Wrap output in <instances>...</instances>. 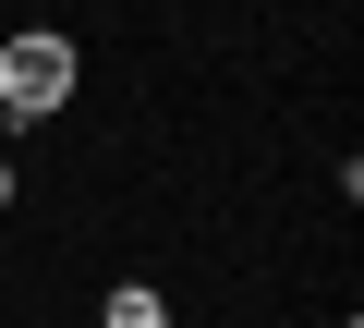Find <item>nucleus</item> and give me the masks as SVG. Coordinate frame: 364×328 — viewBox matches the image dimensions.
Returning a JSON list of instances; mask_svg holds the SVG:
<instances>
[{"mask_svg": "<svg viewBox=\"0 0 364 328\" xmlns=\"http://www.w3.org/2000/svg\"><path fill=\"white\" fill-rule=\"evenodd\" d=\"M73 85H85V49H73L61 25H25V37H0V110H13V134L61 122V110H73Z\"/></svg>", "mask_w": 364, "mask_h": 328, "instance_id": "nucleus-1", "label": "nucleus"}, {"mask_svg": "<svg viewBox=\"0 0 364 328\" xmlns=\"http://www.w3.org/2000/svg\"><path fill=\"white\" fill-rule=\"evenodd\" d=\"M97 328H170V292L122 280V292H97Z\"/></svg>", "mask_w": 364, "mask_h": 328, "instance_id": "nucleus-2", "label": "nucleus"}, {"mask_svg": "<svg viewBox=\"0 0 364 328\" xmlns=\"http://www.w3.org/2000/svg\"><path fill=\"white\" fill-rule=\"evenodd\" d=\"M0 207H25V171H13V158H0Z\"/></svg>", "mask_w": 364, "mask_h": 328, "instance_id": "nucleus-3", "label": "nucleus"}, {"mask_svg": "<svg viewBox=\"0 0 364 328\" xmlns=\"http://www.w3.org/2000/svg\"><path fill=\"white\" fill-rule=\"evenodd\" d=\"M0 134H13V110H0Z\"/></svg>", "mask_w": 364, "mask_h": 328, "instance_id": "nucleus-4", "label": "nucleus"}]
</instances>
